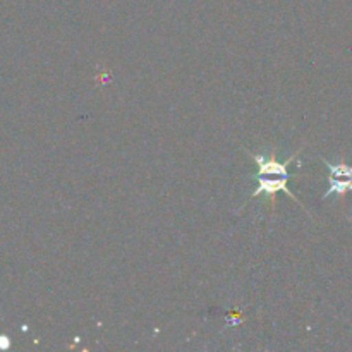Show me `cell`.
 Instances as JSON below:
<instances>
[{"instance_id": "cell-1", "label": "cell", "mask_w": 352, "mask_h": 352, "mask_svg": "<svg viewBox=\"0 0 352 352\" xmlns=\"http://www.w3.org/2000/svg\"><path fill=\"white\" fill-rule=\"evenodd\" d=\"M289 179H291V177H258V175H254V181H256V188H254L253 198H256V196H260V195L272 196V195H275V192H278V191H284V192H287V195L291 196L294 201H298V199H296V196H292L291 191L287 189ZM299 205H301V203H299Z\"/></svg>"}, {"instance_id": "cell-2", "label": "cell", "mask_w": 352, "mask_h": 352, "mask_svg": "<svg viewBox=\"0 0 352 352\" xmlns=\"http://www.w3.org/2000/svg\"><path fill=\"white\" fill-rule=\"evenodd\" d=\"M330 188L329 191L323 195V199H327L329 196H342L346 195L347 191H352V177H330Z\"/></svg>"}, {"instance_id": "cell-3", "label": "cell", "mask_w": 352, "mask_h": 352, "mask_svg": "<svg viewBox=\"0 0 352 352\" xmlns=\"http://www.w3.org/2000/svg\"><path fill=\"white\" fill-rule=\"evenodd\" d=\"M323 164L330 170V177H352V165L349 164H332L329 160H323Z\"/></svg>"}, {"instance_id": "cell-4", "label": "cell", "mask_w": 352, "mask_h": 352, "mask_svg": "<svg viewBox=\"0 0 352 352\" xmlns=\"http://www.w3.org/2000/svg\"><path fill=\"white\" fill-rule=\"evenodd\" d=\"M9 346V340H7V337H0V347H7Z\"/></svg>"}]
</instances>
